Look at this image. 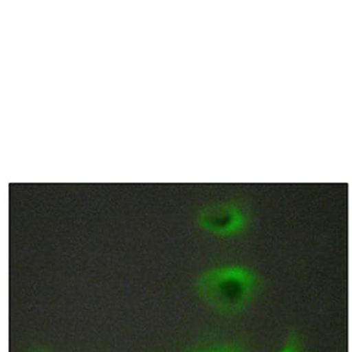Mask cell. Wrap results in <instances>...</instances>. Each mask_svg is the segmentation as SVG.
<instances>
[{
  "label": "cell",
  "mask_w": 352,
  "mask_h": 352,
  "mask_svg": "<svg viewBox=\"0 0 352 352\" xmlns=\"http://www.w3.org/2000/svg\"><path fill=\"white\" fill-rule=\"evenodd\" d=\"M31 352H50L45 349V348H42V346H35L34 349Z\"/></svg>",
  "instance_id": "5b68a950"
},
{
  "label": "cell",
  "mask_w": 352,
  "mask_h": 352,
  "mask_svg": "<svg viewBox=\"0 0 352 352\" xmlns=\"http://www.w3.org/2000/svg\"><path fill=\"white\" fill-rule=\"evenodd\" d=\"M278 352H305V342L299 330L295 327L289 330Z\"/></svg>",
  "instance_id": "277c9868"
},
{
  "label": "cell",
  "mask_w": 352,
  "mask_h": 352,
  "mask_svg": "<svg viewBox=\"0 0 352 352\" xmlns=\"http://www.w3.org/2000/svg\"><path fill=\"white\" fill-rule=\"evenodd\" d=\"M196 221L208 234L231 237L243 234L248 228L250 216L248 210L236 202H217L200 208Z\"/></svg>",
  "instance_id": "7a4b0ae2"
},
{
  "label": "cell",
  "mask_w": 352,
  "mask_h": 352,
  "mask_svg": "<svg viewBox=\"0 0 352 352\" xmlns=\"http://www.w3.org/2000/svg\"><path fill=\"white\" fill-rule=\"evenodd\" d=\"M258 273L239 263L208 267L195 278L199 299L221 315L236 316L248 309L261 289Z\"/></svg>",
  "instance_id": "6da1fadb"
},
{
  "label": "cell",
  "mask_w": 352,
  "mask_h": 352,
  "mask_svg": "<svg viewBox=\"0 0 352 352\" xmlns=\"http://www.w3.org/2000/svg\"><path fill=\"white\" fill-rule=\"evenodd\" d=\"M186 352H250L248 344L240 338H217L197 344Z\"/></svg>",
  "instance_id": "3957f363"
}]
</instances>
